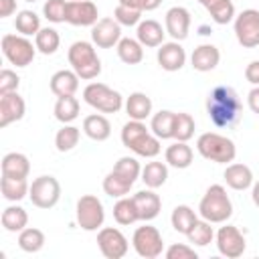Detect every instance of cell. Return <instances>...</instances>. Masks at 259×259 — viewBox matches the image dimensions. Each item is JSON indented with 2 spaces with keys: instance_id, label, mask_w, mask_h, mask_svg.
Segmentation results:
<instances>
[{
  "instance_id": "ba28073f",
  "label": "cell",
  "mask_w": 259,
  "mask_h": 259,
  "mask_svg": "<svg viewBox=\"0 0 259 259\" xmlns=\"http://www.w3.org/2000/svg\"><path fill=\"white\" fill-rule=\"evenodd\" d=\"M75 219L83 231H99L105 221L103 202L95 194H83L75 204Z\"/></svg>"
},
{
  "instance_id": "bcb514c9",
  "label": "cell",
  "mask_w": 259,
  "mask_h": 259,
  "mask_svg": "<svg viewBox=\"0 0 259 259\" xmlns=\"http://www.w3.org/2000/svg\"><path fill=\"white\" fill-rule=\"evenodd\" d=\"M113 18H115L121 26H138V24L142 22V10H136V8L117 4L115 10H113Z\"/></svg>"
},
{
  "instance_id": "1f68e13d",
  "label": "cell",
  "mask_w": 259,
  "mask_h": 259,
  "mask_svg": "<svg viewBox=\"0 0 259 259\" xmlns=\"http://www.w3.org/2000/svg\"><path fill=\"white\" fill-rule=\"evenodd\" d=\"M28 188L30 184L26 182V178H12V176H2L0 180V190L2 196L8 202H18L24 196H28Z\"/></svg>"
},
{
  "instance_id": "9c48e42d",
  "label": "cell",
  "mask_w": 259,
  "mask_h": 259,
  "mask_svg": "<svg viewBox=\"0 0 259 259\" xmlns=\"http://www.w3.org/2000/svg\"><path fill=\"white\" fill-rule=\"evenodd\" d=\"M28 198L36 208H53L61 198V184L55 176L42 174L30 182Z\"/></svg>"
},
{
  "instance_id": "f35d334b",
  "label": "cell",
  "mask_w": 259,
  "mask_h": 259,
  "mask_svg": "<svg viewBox=\"0 0 259 259\" xmlns=\"http://www.w3.org/2000/svg\"><path fill=\"white\" fill-rule=\"evenodd\" d=\"M18 247L24 253H38L45 247V233L36 227H26L18 233Z\"/></svg>"
},
{
  "instance_id": "cb8c5ba5",
  "label": "cell",
  "mask_w": 259,
  "mask_h": 259,
  "mask_svg": "<svg viewBox=\"0 0 259 259\" xmlns=\"http://www.w3.org/2000/svg\"><path fill=\"white\" fill-rule=\"evenodd\" d=\"M125 113L130 119H138V121H146L152 115V99L142 93V91H134L130 93V97L123 103Z\"/></svg>"
},
{
  "instance_id": "e0dca14e",
  "label": "cell",
  "mask_w": 259,
  "mask_h": 259,
  "mask_svg": "<svg viewBox=\"0 0 259 259\" xmlns=\"http://www.w3.org/2000/svg\"><path fill=\"white\" fill-rule=\"evenodd\" d=\"M164 28L166 34L172 36V40H184L190 30V12L184 6H172L168 8L164 16Z\"/></svg>"
},
{
  "instance_id": "e575fe53",
  "label": "cell",
  "mask_w": 259,
  "mask_h": 259,
  "mask_svg": "<svg viewBox=\"0 0 259 259\" xmlns=\"http://www.w3.org/2000/svg\"><path fill=\"white\" fill-rule=\"evenodd\" d=\"M79 99L75 95H65V97H57V103H55V117L61 121V123H71L79 117Z\"/></svg>"
},
{
  "instance_id": "5b68a950",
  "label": "cell",
  "mask_w": 259,
  "mask_h": 259,
  "mask_svg": "<svg viewBox=\"0 0 259 259\" xmlns=\"http://www.w3.org/2000/svg\"><path fill=\"white\" fill-rule=\"evenodd\" d=\"M196 150L204 160H210L214 164H229L237 156V146L231 138L217 134V132H204L196 140Z\"/></svg>"
},
{
  "instance_id": "7a4b0ae2",
  "label": "cell",
  "mask_w": 259,
  "mask_h": 259,
  "mask_svg": "<svg viewBox=\"0 0 259 259\" xmlns=\"http://www.w3.org/2000/svg\"><path fill=\"white\" fill-rule=\"evenodd\" d=\"M160 142L162 140L156 138L152 134V130L146 127L144 121L130 119L121 127V144L127 150H132L136 156H140V158H156L160 154V150H162Z\"/></svg>"
},
{
  "instance_id": "9f6ffc18",
  "label": "cell",
  "mask_w": 259,
  "mask_h": 259,
  "mask_svg": "<svg viewBox=\"0 0 259 259\" xmlns=\"http://www.w3.org/2000/svg\"><path fill=\"white\" fill-rule=\"evenodd\" d=\"M24 2H38V0H24Z\"/></svg>"
},
{
  "instance_id": "ac0fdd59",
  "label": "cell",
  "mask_w": 259,
  "mask_h": 259,
  "mask_svg": "<svg viewBox=\"0 0 259 259\" xmlns=\"http://www.w3.org/2000/svg\"><path fill=\"white\" fill-rule=\"evenodd\" d=\"M26 103L18 95V91L0 95V127H8L14 121H20L24 117Z\"/></svg>"
},
{
  "instance_id": "83f0119b",
  "label": "cell",
  "mask_w": 259,
  "mask_h": 259,
  "mask_svg": "<svg viewBox=\"0 0 259 259\" xmlns=\"http://www.w3.org/2000/svg\"><path fill=\"white\" fill-rule=\"evenodd\" d=\"M196 2L206 8V12L217 24H229L237 16L233 0H196Z\"/></svg>"
},
{
  "instance_id": "52a82bcc",
  "label": "cell",
  "mask_w": 259,
  "mask_h": 259,
  "mask_svg": "<svg viewBox=\"0 0 259 259\" xmlns=\"http://www.w3.org/2000/svg\"><path fill=\"white\" fill-rule=\"evenodd\" d=\"M2 55L14 67H28L34 61L36 45L24 34H4L2 36Z\"/></svg>"
},
{
  "instance_id": "8992f818",
  "label": "cell",
  "mask_w": 259,
  "mask_h": 259,
  "mask_svg": "<svg viewBox=\"0 0 259 259\" xmlns=\"http://www.w3.org/2000/svg\"><path fill=\"white\" fill-rule=\"evenodd\" d=\"M83 101L101 113H117L125 103L119 91L111 89L105 83H95V81L83 89Z\"/></svg>"
},
{
  "instance_id": "f6af8a7d",
  "label": "cell",
  "mask_w": 259,
  "mask_h": 259,
  "mask_svg": "<svg viewBox=\"0 0 259 259\" xmlns=\"http://www.w3.org/2000/svg\"><path fill=\"white\" fill-rule=\"evenodd\" d=\"M67 2L69 0H47L42 4V16L53 24L65 22L67 20Z\"/></svg>"
},
{
  "instance_id": "f907efd6",
  "label": "cell",
  "mask_w": 259,
  "mask_h": 259,
  "mask_svg": "<svg viewBox=\"0 0 259 259\" xmlns=\"http://www.w3.org/2000/svg\"><path fill=\"white\" fill-rule=\"evenodd\" d=\"M245 79H247L251 85H259V59L251 61V63L245 67Z\"/></svg>"
},
{
  "instance_id": "8fae6325",
  "label": "cell",
  "mask_w": 259,
  "mask_h": 259,
  "mask_svg": "<svg viewBox=\"0 0 259 259\" xmlns=\"http://www.w3.org/2000/svg\"><path fill=\"white\" fill-rule=\"evenodd\" d=\"M235 36L241 47L245 49H255L259 47V10L247 8L239 12L233 20Z\"/></svg>"
},
{
  "instance_id": "d6986e66",
  "label": "cell",
  "mask_w": 259,
  "mask_h": 259,
  "mask_svg": "<svg viewBox=\"0 0 259 259\" xmlns=\"http://www.w3.org/2000/svg\"><path fill=\"white\" fill-rule=\"evenodd\" d=\"M134 202H136V208H138V214H140V221L144 223H150L154 221L158 214H160V208H162V198L154 192V188H144V190H138L134 196Z\"/></svg>"
},
{
  "instance_id": "f546056e",
  "label": "cell",
  "mask_w": 259,
  "mask_h": 259,
  "mask_svg": "<svg viewBox=\"0 0 259 259\" xmlns=\"http://www.w3.org/2000/svg\"><path fill=\"white\" fill-rule=\"evenodd\" d=\"M117 57L121 63L125 65H138L144 61V45L138 38H130V36H121V40L115 47Z\"/></svg>"
},
{
  "instance_id": "4fadbf2b",
  "label": "cell",
  "mask_w": 259,
  "mask_h": 259,
  "mask_svg": "<svg viewBox=\"0 0 259 259\" xmlns=\"http://www.w3.org/2000/svg\"><path fill=\"white\" fill-rule=\"evenodd\" d=\"M97 247L107 259H121L130 251L127 237L115 227H101L97 233Z\"/></svg>"
},
{
  "instance_id": "7402d4cb",
  "label": "cell",
  "mask_w": 259,
  "mask_h": 259,
  "mask_svg": "<svg viewBox=\"0 0 259 259\" xmlns=\"http://www.w3.org/2000/svg\"><path fill=\"white\" fill-rule=\"evenodd\" d=\"M223 178H225L227 186L233 190H247L253 186V172L247 164H239V162L227 164Z\"/></svg>"
},
{
  "instance_id": "3957f363",
  "label": "cell",
  "mask_w": 259,
  "mask_h": 259,
  "mask_svg": "<svg viewBox=\"0 0 259 259\" xmlns=\"http://www.w3.org/2000/svg\"><path fill=\"white\" fill-rule=\"evenodd\" d=\"M198 214H200V219H204L212 225L227 223L233 217V202L223 184H210L206 188V192L202 194V198L198 202Z\"/></svg>"
},
{
  "instance_id": "c3c4849f",
  "label": "cell",
  "mask_w": 259,
  "mask_h": 259,
  "mask_svg": "<svg viewBox=\"0 0 259 259\" xmlns=\"http://www.w3.org/2000/svg\"><path fill=\"white\" fill-rule=\"evenodd\" d=\"M18 85H20V77L16 75V71H12V69L0 71V95L18 91Z\"/></svg>"
},
{
  "instance_id": "74e56055",
  "label": "cell",
  "mask_w": 259,
  "mask_h": 259,
  "mask_svg": "<svg viewBox=\"0 0 259 259\" xmlns=\"http://www.w3.org/2000/svg\"><path fill=\"white\" fill-rule=\"evenodd\" d=\"M14 28L18 30V34L36 36V32L42 28L40 26V16L34 10H18L16 18H14Z\"/></svg>"
},
{
  "instance_id": "484cf974",
  "label": "cell",
  "mask_w": 259,
  "mask_h": 259,
  "mask_svg": "<svg viewBox=\"0 0 259 259\" xmlns=\"http://www.w3.org/2000/svg\"><path fill=\"white\" fill-rule=\"evenodd\" d=\"M164 158H166V164L172 166V168H178V170H184L192 164V158H194V152L192 148L186 144V142H174L166 148L164 152Z\"/></svg>"
},
{
  "instance_id": "7dc6e473",
  "label": "cell",
  "mask_w": 259,
  "mask_h": 259,
  "mask_svg": "<svg viewBox=\"0 0 259 259\" xmlns=\"http://www.w3.org/2000/svg\"><path fill=\"white\" fill-rule=\"evenodd\" d=\"M166 259H196L198 253L194 251V247L184 245V243H172L166 251H164Z\"/></svg>"
},
{
  "instance_id": "5bb4252c",
  "label": "cell",
  "mask_w": 259,
  "mask_h": 259,
  "mask_svg": "<svg viewBox=\"0 0 259 259\" xmlns=\"http://www.w3.org/2000/svg\"><path fill=\"white\" fill-rule=\"evenodd\" d=\"M121 40V24L115 18L103 16L91 26V42L99 49H113Z\"/></svg>"
},
{
  "instance_id": "f1b7e54d",
  "label": "cell",
  "mask_w": 259,
  "mask_h": 259,
  "mask_svg": "<svg viewBox=\"0 0 259 259\" xmlns=\"http://www.w3.org/2000/svg\"><path fill=\"white\" fill-rule=\"evenodd\" d=\"M174 119H176V111L170 109H160L158 113L152 115L150 119V130L156 138L160 140H172L174 138Z\"/></svg>"
},
{
  "instance_id": "836d02e7",
  "label": "cell",
  "mask_w": 259,
  "mask_h": 259,
  "mask_svg": "<svg viewBox=\"0 0 259 259\" xmlns=\"http://www.w3.org/2000/svg\"><path fill=\"white\" fill-rule=\"evenodd\" d=\"M198 221L194 208H190L188 204H178L174 206L172 214H170V223H172V229L176 233H182V235H188V231L192 229V225Z\"/></svg>"
},
{
  "instance_id": "db71d44e",
  "label": "cell",
  "mask_w": 259,
  "mask_h": 259,
  "mask_svg": "<svg viewBox=\"0 0 259 259\" xmlns=\"http://www.w3.org/2000/svg\"><path fill=\"white\" fill-rule=\"evenodd\" d=\"M251 198H253V204L259 208V180L253 182V186H251Z\"/></svg>"
},
{
  "instance_id": "ffe728a7",
  "label": "cell",
  "mask_w": 259,
  "mask_h": 259,
  "mask_svg": "<svg viewBox=\"0 0 259 259\" xmlns=\"http://www.w3.org/2000/svg\"><path fill=\"white\" fill-rule=\"evenodd\" d=\"M221 61V51L210 45V42H204V45H198L192 55H190V65L194 71H200V73H208L212 71Z\"/></svg>"
},
{
  "instance_id": "d6a6232c",
  "label": "cell",
  "mask_w": 259,
  "mask_h": 259,
  "mask_svg": "<svg viewBox=\"0 0 259 259\" xmlns=\"http://www.w3.org/2000/svg\"><path fill=\"white\" fill-rule=\"evenodd\" d=\"M28 225V212L18 206V204H10L2 210V227L8 233H20L22 229H26Z\"/></svg>"
},
{
  "instance_id": "277c9868",
  "label": "cell",
  "mask_w": 259,
  "mask_h": 259,
  "mask_svg": "<svg viewBox=\"0 0 259 259\" xmlns=\"http://www.w3.org/2000/svg\"><path fill=\"white\" fill-rule=\"evenodd\" d=\"M67 59H69L71 69L83 81H91V79L99 77V73H101V59L97 57L95 45L89 40H75L69 47Z\"/></svg>"
},
{
  "instance_id": "8d00e7d4",
  "label": "cell",
  "mask_w": 259,
  "mask_h": 259,
  "mask_svg": "<svg viewBox=\"0 0 259 259\" xmlns=\"http://www.w3.org/2000/svg\"><path fill=\"white\" fill-rule=\"evenodd\" d=\"M113 219L117 225H134L140 221V214H138V208H136V202L134 198H127V196H121L117 198V202L113 204Z\"/></svg>"
},
{
  "instance_id": "681fc988",
  "label": "cell",
  "mask_w": 259,
  "mask_h": 259,
  "mask_svg": "<svg viewBox=\"0 0 259 259\" xmlns=\"http://www.w3.org/2000/svg\"><path fill=\"white\" fill-rule=\"evenodd\" d=\"M117 4L136 8V10H142V12H150V10H156L162 4V0H117Z\"/></svg>"
},
{
  "instance_id": "d590c367",
  "label": "cell",
  "mask_w": 259,
  "mask_h": 259,
  "mask_svg": "<svg viewBox=\"0 0 259 259\" xmlns=\"http://www.w3.org/2000/svg\"><path fill=\"white\" fill-rule=\"evenodd\" d=\"M132 186H134V182L127 180V178H123V176L117 174L115 170L107 172L105 178H103V192H105L107 196H111V198H121V196H125V194L132 190Z\"/></svg>"
},
{
  "instance_id": "2e32d148",
  "label": "cell",
  "mask_w": 259,
  "mask_h": 259,
  "mask_svg": "<svg viewBox=\"0 0 259 259\" xmlns=\"http://www.w3.org/2000/svg\"><path fill=\"white\" fill-rule=\"evenodd\" d=\"M156 61H158V65H160L164 71L174 73V71H180V69L186 65V51H184V47H182L178 40L162 42V45L158 47Z\"/></svg>"
},
{
  "instance_id": "44dd1931",
  "label": "cell",
  "mask_w": 259,
  "mask_h": 259,
  "mask_svg": "<svg viewBox=\"0 0 259 259\" xmlns=\"http://www.w3.org/2000/svg\"><path fill=\"white\" fill-rule=\"evenodd\" d=\"M166 36V28H162V24L154 18H146L136 26V38L148 47V49H156L164 42Z\"/></svg>"
},
{
  "instance_id": "603a6c76",
  "label": "cell",
  "mask_w": 259,
  "mask_h": 259,
  "mask_svg": "<svg viewBox=\"0 0 259 259\" xmlns=\"http://www.w3.org/2000/svg\"><path fill=\"white\" fill-rule=\"evenodd\" d=\"M79 89V75L73 69H61L51 77V91L57 97L75 95Z\"/></svg>"
},
{
  "instance_id": "ee69618b",
  "label": "cell",
  "mask_w": 259,
  "mask_h": 259,
  "mask_svg": "<svg viewBox=\"0 0 259 259\" xmlns=\"http://www.w3.org/2000/svg\"><path fill=\"white\" fill-rule=\"evenodd\" d=\"M113 170H115L117 174H121L123 178L132 180V182H136V180L142 176V166H140V162H138L134 156H121V158L115 162Z\"/></svg>"
},
{
  "instance_id": "f5cc1de1",
  "label": "cell",
  "mask_w": 259,
  "mask_h": 259,
  "mask_svg": "<svg viewBox=\"0 0 259 259\" xmlns=\"http://www.w3.org/2000/svg\"><path fill=\"white\" fill-rule=\"evenodd\" d=\"M16 12V0H0V18H8Z\"/></svg>"
},
{
  "instance_id": "ab89813d",
  "label": "cell",
  "mask_w": 259,
  "mask_h": 259,
  "mask_svg": "<svg viewBox=\"0 0 259 259\" xmlns=\"http://www.w3.org/2000/svg\"><path fill=\"white\" fill-rule=\"evenodd\" d=\"M34 45H36V51L42 53V55H55L59 45H61V36L59 32L53 28V26H42L36 36H34Z\"/></svg>"
},
{
  "instance_id": "816d5d0a",
  "label": "cell",
  "mask_w": 259,
  "mask_h": 259,
  "mask_svg": "<svg viewBox=\"0 0 259 259\" xmlns=\"http://www.w3.org/2000/svg\"><path fill=\"white\" fill-rule=\"evenodd\" d=\"M247 105L253 113L259 115V85H253V89L247 93Z\"/></svg>"
},
{
  "instance_id": "9a60e30c",
  "label": "cell",
  "mask_w": 259,
  "mask_h": 259,
  "mask_svg": "<svg viewBox=\"0 0 259 259\" xmlns=\"http://www.w3.org/2000/svg\"><path fill=\"white\" fill-rule=\"evenodd\" d=\"M97 6L91 0H69L67 2V20L73 26H93L99 18Z\"/></svg>"
},
{
  "instance_id": "7c38bea8",
  "label": "cell",
  "mask_w": 259,
  "mask_h": 259,
  "mask_svg": "<svg viewBox=\"0 0 259 259\" xmlns=\"http://www.w3.org/2000/svg\"><path fill=\"white\" fill-rule=\"evenodd\" d=\"M214 243H217L219 253L223 257H229V259L241 257L245 253V249H247L245 235L235 225H227V223L214 233Z\"/></svg>"
},
{
  "instance_id": "30bf717a",
  "label": "cell",
  "mask_w": 259,
  "mask_h": 259,
  "mask_svg": "<svg viewBox=\"0 0 259 259\" xmlns=\"http://www.w3.org/2000/svg\"><path fill=\"white\" fill-rule=\"evenodd\" d=\"M132 247L134 251L144 257V259H156L164 253V239H162V233L152 227V225H142L134 231V237H132Z\"/></svg>"
},
{
  "instance_id": "d4e9b609",
  "label": "cell",
  "mask_w": 259,
  "mask_h": 259,
  "mask_svg": "<svg viewBox=\"0 0 259 259\" xmlns=\"http://www.w3.org/2000/svg\"><path fill=\"white\" fill-rule=\"evenodd\" d=\"M83 134L93 142H105L111 136V123L101 113H91L83 119Z\"/></svg>"
},
{
  "instance_id": "4dcf8cb0",
  "label": "cell",
  "mask_w": 259,
  "mask_h": 259,
  "mask_svg": "<svg viewBox=\"0 0 259 259\" xmlns=\"http://www.w3.org/2000/svg\"><path fill=\"white\" fill-rule=\"evenodd\" d=\"M144 184H146V188H160V186H164L166 184V180H168V164H164V162H148L144 168H142V178H140Z\"/></svg>"
},
{
  "instance_id": "7bdbcfd3",
  "label": "cell",
  "mask_w": 259,
  "mask_h": 259,
  "mask_svg": "<svg viewBox=\"0 0 259 259\" xmlns=\"http://www.w3.org/2000/svg\"><path fill=\"white\" fill-rule=\"evenodd\" d=\"M192 136H194V117L190 113L178 111L174 119V140L188 142Z\"/></svg>"
},
{
  "instance_id": "b9f144b4",
  "label": "cell",
  "mask_w": 259,
  "mask_h": 259,
  "mask_svg": "<svg viewBox=\"0 0 259 259\" xmlns=\"http://www.w3.org/2000/svg\"><path fill=\"white\" fill-rule=\"evenodd\" d=\"M79 140H81V130L71 123H63V127L55 136V146L59 152H71L79 144Z\"/></svg>"
},
{
  "instance_id": "11a10c76",
  "label": "cell",
  "mask_w": 259,
  "mask_h": 259,
  "mask_svg": "<svg viewBox=\"0 0 259 259\" xmlns=\"http://www.w3.org/2000/svg\"><path fill=\"white\" fill-rule=\"evenodd\" d=\"M210 32H212V30H208L206 26H200V34H210Z\"/></svg>"
},
{
  "instance_id": "4316f807",
  "label": "cell",
  "mask_w": 259,
  "mask_h": 259,
  "mask_svg": "<svg viewBox=\"0 0 259 259\" xmlns=\"http://www.w3.org/2000/svg\"><path fill=\"white\" fill-rule=\"evenodd\" d=\"M2 176H12V178H28L30 174V162L24 154L20 152H8L2 158Z\"/></svg>"
},
{
  "instance_id": "60d3db41",
  "label": "cell",
  "mask_w": 259,
  "mask_h": 259,
  "mask_svg": "<svg viewBox=\"0 0 259 259\" xmlns=\"http://www.w3.org/2000/svg\"><path fill=\"white\" fill-rule=\"evenodd\" d=\"M212 223H208V221H204V219H198L194 225H192V229L188 231V243H192V245H196V247H206L208 243H212L214 241V229L210 227Z\"/></svg>"
},
{
  "instance_id": "6da1fadb",
  "label": "cell",
  "mask_w": 259,
  "mask_h": 259,
  "mask_svg": "<svg viewBox=\"0 0 259 259\" xmlns=\"http://www.w3.org/2000/svg\"><path fill=\"white\" fill-rule=\"evenodd\" d=\"M243 103L237 91L229 85H217L206 97V113L217 127L233 125L241 115Z\"/></svg>"
}]
</instances>
